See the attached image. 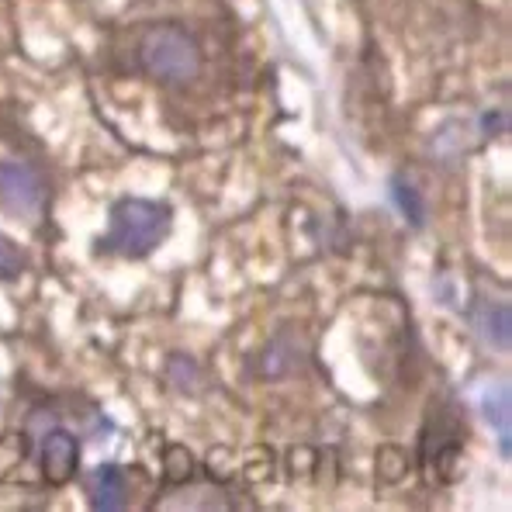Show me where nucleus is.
<instances>
[{"mask_svg":"<svg viewBox=\"0 0 512 512\" xmlns=\"http://www.w3.org/2000/svg\"><path fill=\"white\" fill-rule=\"evenodd\" d=\"M391 198H395L398 212L409 218V225H426V201L405 173H395V180H391Z\"/></svg>","mask_w":512,"mask_h":512,"instance_id":"nucleus-9","label":"nucleus"},{"mask_svg":"<svg viewBox=\"0 0 512 512\" xmlns=\"http://www.w3.org/2000/svg\"><path fill=\"white\" fill-rule=\"evenodd\" d=\"M42 478L49 481V485H66V481L77 478L80 471V443L73 433H66V429H52L49 436H45L42 443Z\"/></svg>","mask_w":512,"mask_h":512,"instance_id":"nucleus-4","label":"nucleus"},{"mask_svg":"<svg viewBox=\"0 0 512 512\" xmlns=\"http://www.w3.org/2000/svg\"><path fill=\"white\" fill-rule=\"evenodd\" d=\"M474 329H478V336L492 346V350L506 353L512 346V315H509L506 301H481V305L474 308Z\"/></svg>","mask_w":512,"mask_h":512,"instance_id":"nucleus-8","label":"nucleus"},{"mask_svg":"<svg viewBox=\"0 0 512 512\" xmlns=\"http://www.w3.org/2000/svg\"><path fill=\"white\" fill-rule=\"evenodd\" d=\"M378 474L384 481H398L405 474V457H402V450H395V447H381V454H378Z\"/></svg>","mask_w":512,"mask_h":512,"instance_id":"nucleus-12","label":"nucleus"},{"mask_svg":"<svg viewBox=\"0 0 512 512\" xmlns=\"http://www.w3.org/2000/svg\"><path fill=\"white\" fill-rule=\"evenodd\" d=\"M194 471V457L187 454V447H167V454H163V474H167V481L173 485H180V481H187Z\"/></svg>","mask_w":512,"mask_h":512,"instance_id":"nucleus-11","label":"nucleus"},{"mask_svg":"<svg viewBox=\"0 0 512 512\" xmlns=\"http://www.w3.org/2000/svg\"><path fill=\"white\" fill-rule=\"evenodd\" d=\"M25 267H28L25 250L0 232V281H18V277L25 274Z\"/></svg>","mask_w":512,"mask_h":512,"instance_id":"nucleus-10","label":"nucleus"},{"mask_svg":"<svg viewBox=\"0 0 512 512\" xmlns=\"http://www.w3.org/2000/svg\"><path fill=\"white\" fill-rule=\"evenodd\" d=\"M305 357V343L295 336V329H281L267 346H263L260 360H256V378L263 381H281L295 374Z\"/></svg>","mask_w":512,"mask_h":512,"instance_id":"nucleus-5","label":"nucleus"},{"mask_svg":"<svg viewBox=\"0 0 512 512\" xmlns=\"http://www.w3.org/2000/svg\"><path fill=\"white\" fill-rule=\"evenodd\" d=\"M170 364H173V367H180V374H177V371H170V381L177 384L180 391H194V388H191V381L198 378V364H194V360H187V357H170Z\"/></svg>","mask_w":512,"mask_h":512,"instance_id":"nucleus-13","label":"nucleus"},{"mask_svg":"<svg viewBox=\"0 0 512 512\" xmlns=\"http://www.w3.org/2000/svg\"><path fill=\"white\" fill-rule=\"evenodd\" d=\"M139 66L160 84L184 87L201 73V49L180 25H153L139 42Z\"/></svg>","mask_w":512,"mask_h":512,"instance_id":"nucleus-2","label":"nucleus"},{"mask_svg":"<svg viewBox=\"0 0 512 512\" xmlns=\"http://www.w3.org/2000/svg\"><path fill=\"white\" fill-rule=\"evenodd\" d=\"M87 499L94 509L101 512H115L128 506V478L118 464H101L94 474L87 478Z\"/></svg>","mask_w":512,"mask_h":512,"instance_id":"nucleus-7","label":"nucleus"},{"mask_svg":"<svg viewBox=\"0 0 512 512\" xmlns=\"http://www.w3.org/2000/svg\"><path fill=\"white\" fill-rule=\"evenodd\" d=\"M173 229V212L167 201L160 198H139V194H125L108 208V229L97 250L125 256V260H142V256L156 253L167 243Z\"/></svg>","mask_w":512,"mask_h":512,"instance_id":"nucleus-1","label":"nucleus"},{"mask_svg":"<svg viewBox=\"0 0 512 512\" xmlns=\"http://www.w3.org/2000/svg\"><path fill=\"white\" fill-rule=\"evenodd\" d=\"M478 412L492 426L495 440L502 447V457H512V416H509V384L492 381L478 391Z\"/></svg>","mask_w":512,"mask_h":512,"instance_id":"nucleus-6","label":"nucleus"},{"mask_svg":"<svg viewBox=\"0 0 512 512\" xmlns=\"http://www.w3.org/2000/svg\"><path fill=\"white\" fill-rule=\"evenodd\" d=\"M0 205L21 222L42 218L45 184L25 160H0Z\"/></svg>","mask_w":512,"mask_h":512,"instance_id":"nucleus-3","label":"nucleus"}]
</instances>
